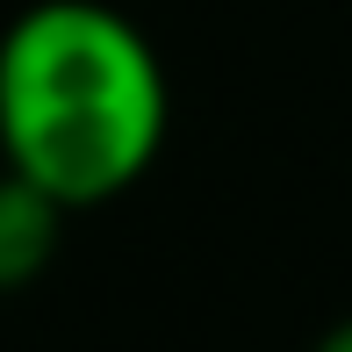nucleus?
Here are the masks:
<instances>
[{"instance_id": "f257e3e1", "label": "nucleus", "mask_w": 352, "mask_h": 352, "mask_svg": "<svg viewBox=\"0 0 352 352\" xmlns=\"http://www.w3.org/2000/svg\"><path fill=\"white\" fill-rule=\"evenodd\" d=\"M173 87L108 0H36L0 29V166L58 209L130 195L166 151Z\"/></svg>"}, {"instance_id": "f03ea898", "label": "nucleus", "mask_w": 352, "mask_h": 352, "mask_svg": "<svg viewBox=\"0 0 352 352\" xmlns=\"http://www.w3.org/2000/svg\"><path fill=\"white\" fill-rule=\"evenodd\" d=\"M65 216L43 187H29L22 173L0 166V295L29 287L43 266L58 259V237H65Z\"/></svg>"}, {"instance_id": "7ed1b4c3", "label": "nucleus", "mask_w": 352, "mask_h": 352, "mask_svg": "<svg viewBox=\"0 0 352 352\" xmlns=\"http://www.w3.org/2000/svg\"><path fill=\"white\" fill-rule=\"evenodd\" d=\"M309 352H352V316H345V324H331V331H324V338H316Z\"/></svg>"}]
</instances>
